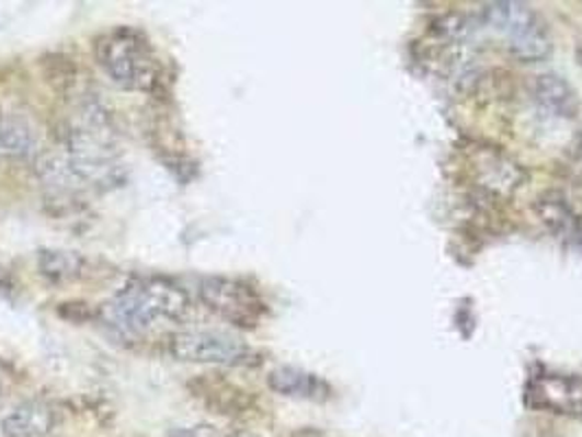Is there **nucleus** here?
Instances as JSON below:
<instances>
[{"label":"nucleus","mask_w":582,"mask_h":437,"mask_svg":"<svg viewBox=\"0 0 582 437\" xmlns=\"http://www.w3.org/2000/svg\"><path fill=\"white\" fill-rule=\"evenodd\" d=\"M202 304L239 329H254L267 313L261 294L243 280L226 276H208L197 287Z\"/></svg>","instance_id":"obj_5"},{"label":"nucleus","mask_w":582,"mask_h":437,"mask_svg":"<svg viewBox=\"0 0 582 437\" xmlns=\"http://www.w3.org/2000/svg\"><path fill=\"white\" fill-rule=\"evenodd\" d=\"M59 423L57 412L42 401H28L11 410L2 423V437H48Z\"/></svg>","instance_id":"obj_8"},{"label":"nucleus","mask_w":582,"mask_h":437,"mask_svg":"<svg viewBox=\"0 0 582 437\" xmlns=\"http://www.w3.org/2000/svg\"><path fill=\"white\" fill-rule=\"evenodd\" d=\"M39 274L50 283H72L79 280L85 272V261L77 252L66 250H46L37 258Z\"/></svg>","instance_id":"obj_13"},{"label":"nucleus","mask_w":582,"mask_h":437,"mask_svg":"<svg viewBox=\"0 0 582 437\" xmlns=\"http://www.w3.org/2000/svg\"><path fill=\"white\" fill-rule=\"evenodd\" d=\"M46 66L50 68L46 72L48 81L55 83V85H70L75 81V66L70 59L66 57H57V55H50V61H46Z\"/></svg>","instance_id":"obj_14"},{"label":"nucleus","mask_w":582,"mask_h":437,"mask_svg":"<svg viewBox=\"0 0 582 437\" xmlns=\"http://www.w3.org/2000/svg\"><path fill=\"white\" fill-rule=\"evenodd\" d=\"M169 437H221L217 427L206 425V423H195V425H182V427H173L169 432Z\"/></svg>","instance_id":"obj_15"},{"label":"nucleus","mask_w":582,"mask_h":437,"mask_svg":"<svg viewBox=\"0 0 582 437\" xmlns=\"http://www.w3.org/2000/svg\"><path fill=\"white\" fill-rule=\"evenodd\" d=\"M526 405L566 418H582V377L541 372L526 386Z\"/></svg>","instance_id":"obj_6"},{"label":"nucleus","mask_w":582,"mask_h":437,"mask_svg":"<svg viewBox=\"0 0 582 437\" xmlns=\"http://www.w3.org/2000/svg\"><path fill=\"white\" fill-rule=\"evenodd\" d=\"M169 353L182 364L197 366H224L237 368L252 361L254 353L239 337L224 331L193 329L180 331L169 337Z\"/></svg>","instance_id":"obj_4"},{"label":"nucleus","mask_w":582,"mask_h":437,"mask_svg":"<svg viewBox=\"0 0 582 437\" xmlns=\"http://www.w3.org/2000/svg\"><path fill=\"white\" fill-rule=\"evenodd\" d=\"M94 55L105 74L125 90L149 92L158 83V61L140 31L118 26L103 33L94 44Z\"/></svg>","instance_id":"obj_2"},{"label":"nucleus","mask_w":582,"mask_h":437,"mask_svg":"<svg viewBox=\"0 0 582 437\" xmlns=\"http://www.w3.org/2000/svg\"><path fill=\"white\" fill-rule=\"evenodd\" d=\"M189 390H193V396L199 399L208 410H213V414L237 416L246 410V392H241L228 381L202 377L189 383Z\"/></svg>","instance_id":"obj_11"},{"label":"nucleus","mask_w":582,"mask_h":437,"mask_svg":"<svg viewBox=\"0 0 582 437\" xmlns=\"http://www.w3.org/2000/svg\"><path fill=\"white\" fill-rule=\"evenodd\" d=\"M298 437H322L320 434H313V432H309V434H300Z\"/></svg>","instance_id":"obj_17"},{"label":"nucleus","mask_w":582,"mask_h":437,"mask_svg":"<svg viewBox=\"0 0 582 437\" xmlns=\"http://www.w3.org/2000/svg\"><path fill=\"white\" fill-rule=\"evenodd\" d=\"M533 96L537 105L557 118H574L579 114V96L568 79L557 72L535 77Z\"/></svg>","instance_id":"obj_9"},{"label":"nucleus","mask_w":582,"mask_h":437,"mask_svg":"<svg viewBox=\"0 0 582 437\" xmlns=\"http://www.w3.org/2000/svg\"><path fill=\"white\" fill-rule=\"evenodd\" d=\"M230 437H259V436H252V434H235V436Z\"/></svg>","instance_id":"obj_18"},{"label":"nucleus","mask_w":582,"mask_h":437,"mask_svg":"<svg viewBox=\"0 0 582 437\" xmlns=\"http://www.w3.org/2000/svg\"><path fill=\"white\" fill-rule=\"evenodd\" d=\"M535 208L541 223L555 239L582 252V217L563 193H544Z\"/></svg>","instance_id":"obj_7"},{"label":"nucleus","mask_w":582,"mask_h":437,"mask_svg":"<svg viewBox=\"0 0 582 437\" xmlns=\"http://www.w3.org/2000/svg\"><path fill=\"white\" fill-rule=\"evenodd\" d=\"M267 386L272 392L287 399H305V401H322L329 396V386L300 368L281 366L267 375Z\"/></svg>","instance_id":"obj_10"},{"label":"nucleus","mask_w":582,"mask_h":437,"mask_svg":"<svg viewBox=\"0 0 582 437\" xmlns=\"http://www.w3.org/2000/svg\"><path fill=\"white\" fill-rule=\"evenodd\" d=\"M191 311L189 294L164 278H138L125 285L103 309V315L118 331L136 335L156 322L184 320Z\"/></svg>","instance_id":"obj_1"},{"label":"nucleus","mask_w":582,"mask_h":437,"mask_svg":"<svg viewBox=\"0 0 582 437\" xmlns=\"http://www.w3.org/2000/svg\"><path fill=\"white\" fill-rule=\"evenodd\" d=\"M577 164H579V169H581L582 173V136L581 140H579V145H577Z\"/></svg>","instance_id":"obj_16"},{"label":"nucleus","mask_w":582,"mask_h":437,"mask_svg":"<svg viewBox=\"0 0 582 437\" xmlns=\"http://www.w3.org/2000/svg\"><path fill=\"white\" fill-rule=\"evenodd\" d=\"M484 24L500 35L509 53L522 61H541L552 50L548 26L524 2H493L484 9Z\"/></svg>","instance_id":"obj_3"},{"label":"nucleus","mask_w":582,"mask_h":437,"mask_svg":"<svg viewBox=\"0 0 582 437\" xmlns=\"http://www.w3.org/2000/svg\"><path fill=\"white\" fill-rule=\"evenodd\" d=\"M37 138L28 120L15 114L0 116V153L13 158H28L35 153Z\"/></svg>","instance_id":"obj_12"}]
</instances>
